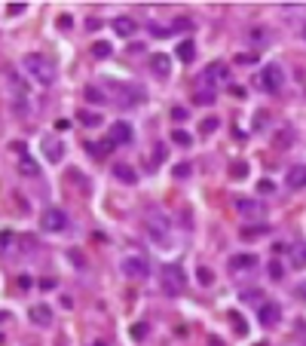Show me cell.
I'll use <instances>...</instances> for the list:
<instances>
[{
  "mask_svg": "<svg viewBox=\"0 0 306 346\" xmlns=\"http://www.w3.org/2000/svg\"><path fill=\"white\" fill-rule=\"evenodd\" d=\"M303 40H306V28H303Z\"/></svg>",
  "mask_w": 306,
  "mask_h": 346,
  "instance_id": "37",
  "label": "cell"
},
{
  "mask_svg": "<svg viewBox=\"0 0 306 346\" xmlns=\"http://www.w3.org/2000/svg\"><path fill=\"white\" fill-rule=\"evenodd\" d=\"M172 141H178V144H190V135H187L184 129H175V132H172Z\"/></svg>",
  "mask_w": 306,
  "mask_h": 346,
  "instance_id": "29",
  "label": "cell"
},
{
  "mask_svg": "<svg viewBox=\"0 0 306 346\" xmlns=\"http://www.w3.org/2000/svg\"><path fill=\"white\" fill-rule=\"evenodd\" d=\"M113 49H110V43H104V40H98V43H92V55L95 58H107Z\"/></svg>",
  "mask_w": 306,
  "mask_h": 346,
  "instance_id": "23",
  "label": "cell"
},
{
  "mask_svg": "<svg viewBox=\"0 0 306 346\" xmlns=\"http://www.w3.org/2000/svg\"><path fill=\"white\" fill-rule=\"evenodd\" d=\"M107 95H113L116 104H123V107H135V104H141L147 98V92L141 86H132V83H110Z\"/></svg>",
  "mask_w": 306,
  "mask_h": 346,
  "instance_id": "2",
  "label": "cell"
},
{
  "mask_svg": "<svg viewBox=\"0 0 306 346\" xmlns=\"http://www.w3.org/2000/svg\"><path fill=\"white\" fill-rule=\"evenodd\" d=\"M254 267H257V258H254V255H233V258H230V270H236V273L254 270Z\"/></svg>",
  "mask_w": 306,
  "mask_h": 346,
  "instance_id": "11",
  "label": "cell"
},
{
  "mask_svg": "<svg viewBox=\"0 0 306 346\" xmlns=\"http://www.w3.org/2000/svg\"><path fill=\"white\" fill-rule=\"evenodd\" d=\"M110 147H113V141H110V138H107V141H98V144H89V153H92V156H95V159H104V156H107V150H110Z\"/></svg>",
  "mask_w": 306,
  "mask_h": 346,
  "instance_id": "21",
  "label": "cell"
},
{
  "mask_svg": "<svg viewBox=\"0 0 306 346\" xmlns=\"http://www.w3.org/2000/svg\"><path fill=\"white\" fill-rule=\"evenodd\" d=\"M196 104H202V107L215 104V89H199L196 92Z\"/></svg>",
  "mask_w": 306,
  "mask_h": 346,
  "instance_id": "24",
  "label": "cell"
},
{
  "mask_svg": "<svg viewBox=\"0 0 306 346\" xmlns=\"http://www.w3.org/2000/svg\"><path fill=\"white\" fill-rule=\"evenodd\" d=\"M285 181H288L291 190H303V187H306V166H291Z\"/></svg>",
  "mask_w": 306,
  "mask_h": 346,
  "instance_id": "10",
  "label": "cell"
},
{
  "mask_svg": "<svg viewBox=\"0 0 306 346\" xmlns=\"http://www.w3.org/2000/svg\"><path fill=\"white\" fill-rule=\"evenodd\" d=\"M273 190V181H261V193H270Z\"/></svg>",
  "mask_w": 306,
  "mask_h": 346,
  "instance_id": "34",
  "label": "cell"
},
{
  "mask_svg": "<svg viewBox=\"0 0 306 346\" xmlns=\"http://www.w3.org/2000/svg\"><path fill=\"white\" fill-rule=\"evenodd\" d=\"M245 172H248V166H245V163H233V166H230V178H236V181H242V178H245Z\"/></svg>",
  "mask_w": 306,
  "mask_h": 346,
  "instance_id": "26",
  "label": "cell"
},
{
  "mask_svg": "<svg viewBox=\"0 0 306 346\" xmlns=\"http://www.w3.org/2000/svg\"><path fill=\"white\" fill-rule=\"evenodd\" d=\"M40 224H43V230H49V233H61V230L67 227V215H64L61 209H43Z\"/></svg>",
  "mask_w": 306,
  "mask_h": 346,
  "instance_id": "5",
  "label": "cell"
},
{
  "mask_svg": "<svg viewBox=\"0 0 306 346\" xmlns=\"http://www.w3.org/2000/svg\"><path fill=\"white\" fill-rule=\"evenodd\" d=\"M132 334H135V337H144V334H147V328H144V325H138V328H132Z\"/></svg>",
  "mask_w": 306,
  "mask_h": 346,
  "instance_id": "35",
  "label": "cell"
},
{
  "mask_svg": "<svg viewBox=\"0 0 306 346\" xmlns=\"http://www.w3.org/2000/svg\"><path fill=\"white\" fill-rule=\"evenodd\" d=\"M77 120H80L83 126H101V123H104V117H101L98 110H80Z\"/></svg>",
  "mask_w": 306,
  "mask_h": 346,
  "instance_id": "18",
  "label": "cell"
},
{
  "mask_svg": "<svg viewBox=\"0 0 306 346\" xmlns=\"http://www.w3.org/2000/svg\"><path fill=\"white\" fill-rule=\"evenodd\" d=\"M215 129H218V117H208V120H202V126H199L202 135H211Z\"/></svg>",
  "mask_w": 306,
  "mask_h": 346,
  "instance_id": "27",
  "label": "cell"
},
{
  "mask_svg": "<svg viewBox=\"0 0 306 346\" xmlns=\"http://www.w3.org/2000/svg\"><path fill=\"white\" fill-rule=\"evenodd\" d=\"M18 169H21V175H28V178H34L37 175V163L25 153V147L18 144Z\"/></svg>",
  "mask_w": 306,
  "mask_h": 346,
  "instance_id": "14",
  "label": "cell"
},
{
  "mask_svg": "<svg viewBox=\"0 0 306 346\" xmlns=\"http://www.w3.org/2000/svg\"><path fill=\"white\" fill-rule=\"evenodd\" d=\"M187 172H190V166H187V163H181V166H175V175H178V178H187Z\"/></svg>",
  "mask_w": 306,
  "mask_h": 346,
  "instance_id": "32",
  "label": "cell"
},
{
  "mask_svg": "<svg viewBox=\"0 0 306 346\" xmlns=\"http://www.w3.org/2000/svg\"><path fill=\"white\" fill-rule=\"evenodd\" d=\"M113 178H116V181H123V184H135V181H138L135 169H132V166H126V163H116V166H113Z\"/></svg>",
  "mask_w": 306,
  "mask_h": 346,
  "instance_id": "13",
  "label": "cell"
},
{
  "mask_svg": "<svg viewBox=\"0 0 306 346\" xmlns=\"http://www.w3.org/2000/svg\"><path fill=\"white\" fill-rule=\"evenodd\" d=\"M21 64H25V71H28L37 83H43V86L55 83V64H52V58H46V55H40V52H28V55L21 58Z\"/></svg>",
  "mask_w": 306,
  "mask_h": 346,
  "instance_id": "1",
  "label": "cell"
},
{
  "mask_svg": "<svg viewBox=\"0 0 306 346\" xmlns=\"http://www.w3.org/2000/svg\"><path fill=\"white\" fill-rule=\"evenodd\" d=\"M294 294H297L300 301H306V282H300V285H297V291H294Z\"/></svg>",
  "mask_w": 306,
  "mask_h": 346,
  "instance_id": "33",
  "label": "cell"
},
{
  "mask_svg": "<svg viewBox=\"0 0 306 346\" xmlns=\"http://www.w3.org/2000/svg\"><path fill=\"white\" fill-rule=\"evenodd\" d=\"M123 273H126L129 279H147V276H150V264H147L144 258H126V261H123Z\"/></svg>",
  "mask_w": 306,
  "mask_h": 346,
  "instance_id": "6",
  "label": "cell"
},
{
  "mask_svg": "<svg viewBox=\"0 0 306 346\" xmlns=\"http://www.w3.org/2000/svg\"><path fill=\"white\" fill-rule=\"evenodd\" d=\"M135 18H129V15H120V18H113V31L120 34V37H132L135 34Z\"/></svg>",
  "mask_w": 306,
  "mask_h": 346,
  "instance_id": "12",
  "label": "cell"
},
{
  "mask_svg": "<svg viewBox=\"0 0 306 346\" xmlns=\"http://www.w3.org/2000/svg\"><path fill=\"white\" fill-rule=\"evenodd\" d=\"M110 141L113 144H129L132 141V126L129 123H113L110 126Z\"/></svg>",
  "mask_w": 306,
  "mask_h": 346,
  "instance_id": "9",
  "label": "cell"
},
{
  "mask_svg": "<svg viewBox=\"0 0 306 346\" xmlns=\"http://www.w3.org/2000/svg\"><path fill=\"white\" fill-rule=\"evenodd\" d=\"M196 279H199V285H205V288H208V285L215 282V273H211L208 267H199V270H196Z\"/></svg>",
  "mask_w": 306,
  "mask_h": 346,
  "instance_id": "25",
  "label": "cell"
},
{
  "mask_svg": "<svg viewBox=\"0 0 306 346\" xmlns=\"http://www.w3.org/2000/svg\"><path fill=\"white\" fill-rule=\"evenodd\" d=\"M270 276H273V279H282V276H285V267H282L279 261H273V264H270Z\"/></svg>",
  "mask_w": 306,
  "mask_h": 346,
  "instance_id": "30",
  "label": "cell"
},
{
  "mask_svg": "<svg viewBox=\"0 0 306 346\" xmlns=\"http://www.w3.org/2000/svg\"><path fill=\"white\" fill-rule=\"evenodd\" d=\"M95 346H107V343H104V340H98V343H95Z\"/></svg>",
  "mask_w": 306,
  "mask_h": 346,
  "instance_id": "36",
  "label": "cell"
},
{
  "mask_svg": "<svg viewBox=\"0 0 306 346\" xmlns=\"http://www.w3.org/2000/svg\"><path fill=\"white\" fill-rule=\"evenodd\" d=\"M193 58H196V46H193V40H184L178 46V61H193Z\"/></svg>",
  "mask_w": 306,
  "mask_h": 346,
  "instance_id": "19",
  "label": "cell"
},
{
  "mask_svg": "<svg viewBox=\"0 0 306 346\" xmlns=\"http://www.w3.org/2000/svg\"><path fill=\"white\" fill-rule=\"evenodd\" d=\"M184 285H187V273H184L178 264H172V267L162 270V291H166L169 297H178V294L184 291Z\"/></svg>",
  "mask_w": 306,
  "mask_h": 346,
  "instance_id": "3",
  "label": "cell"
},
{
  "mask_svg": "<svg viewBox=\"0 0 306 346\" xmlns=\"http://www.w3.org/2000/svg\"><path fill=\"white\" fill-rule=\"evenodd\" d=\"M267 230H270L267 224H261V227H245V230H242V236H245V239H251V236H261V233H267Z\"/></svg>",
  "mask_w": 306,
  "mask_h": 346,
  "instance_id": "28",
  "label": "cell"
},
{
  "mask_svg": "<svg viewBox=\"0 0 306 346\" xmlns=\"http://www.w3.org/2000/svg\"><path fill=\"white\" fill-rule=\"evenodd\" d=\"M257 319H261L264 325H279V322H282V307H279V304H273V301H267V304H261Z\"/></svg>",
  "mask_w": 306,
  "mask_h": 346,
  "instance_id": "7",
  "label": "cell"
},
{
  "mask_svg": "<svg viewBox=\"0 0 306 346\" xmlns=\"http://www.w3.org/2000/svg\"><path fill=\"white\" fill-rule=\"evenodd\" d=\"M150 71H153L156 77H169V74H172V58H169L166 52H153V55H150Z\"/></svg>",
  "mask_w": 306,
  "mask_h": 346,
  "instance_id": "8",
  "label": "cell"
},
{
  "mask_svg": "<svg viewBox=\"0 0 306 346\" xmlns=\"http://www.w3.org/2000/svg\"><path fill=\"white\" fill-rule=\"evenodd\" d=\"M233 322H236V331H239V334H245V331H248V325H245V319H242V316H233Z\"/></svg>",
  "mask_w": 306,
  "mask_h": 346,
  "instance_id": "31",
  "label": "cell"
},
{
  "mask_svg": "<svg viewBox=\"0 0 306 346\" xmlns=\"http://www.w3.org/2000/svg\"><path fill=\"white\" fill-rule=\"evenodd\" d=\"M236 209H239L242 215H261V212H264L261 202H254V199H248V196H239V199H236Z\"/></svg>",
  "mask_w": 306,
  "mask_h": 346,
  "instance_id": "15",
  "label": "cell"
},
{
  "mask_svg": "<svg viewBox=\"0 0 306 346\" xmlns=\"http://www.w3.org/2000/svg\"><path fill=\"white\" fill-rule=\"evenodd\" d=\"M257 83H261V89H264V92H279V89H282V83H285V71H282L279 64H264V71H261V77H257Z\"/></svg>",
  "mask_w": 306,
  "mask_h": 346,
  "instance_id": "4",
  "label": "cell"
},
{
  "mask_svg": "<svg viewBox=\"0 0 306 346\" xmlns=\"http://www.w3.org/2000/svg\"><path fill=\"white\" fill-rule=\"evenodd\" d=\"M43 147H46V156L52 159V163H58L61 159V141H55V138H43Z\"/></svg>",
  "mask_w": 306,
  "mask_h": 346,
  "instance_id": "16",
  "label": "cell"
},
{
  "mask_svg": "<svg viewBox=\"0 0 306 346\" xmlns=\"http://www.w3.org/2000/svg\"><path fill=\"white\" fill-rule=\"evenodd\" d=\"M288 251H291V264L294 267H306V245H294Z\"/></svg>",
  "mask_w": 306,
  "mask_h": 346,
  "instance_id": "22",
  "label": "cell"
},
{
  "mask_svg": "<svg viewBox=\"0 0 306 346\" xmlns=\"http://www.w3.org/2000/svg\"><path fill=\"white\" fill-rule=\"evenodd\" d=\"M86 98H89L92 104H107V92L98 89V86H86Z\"/></svg>",
  "mask_w": 306,
  "mask_h": 346,
  "instance_id": "20",
  "label": "cell"
},
{
  "mask_svg": "<svg viewBox=\"0 0 306 346\" xmlns=\"http://www.w3.org/2000/svg\"><path fill=\"white\" fill-rule=\"evenodd\" d=\"M31 319H34L37 325H49V322H52V310L37 304V307H31Z\"/></svg>",
  "mask_w": 306,
  "mask_h": 346,
  "instance_id": "17",
  "label": "cell"
}]
</instances>
